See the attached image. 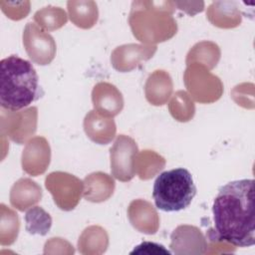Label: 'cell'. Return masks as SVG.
Wrapping results in <instances>:
<instances>
[{"mask_svg": "<svg viewBox=\"0 0 255 255\" xmlns=\"http://www.w3.org/2000/svg\"><path fill=\"white\" fill-rule=\"evenodd\" d=\"M208 21L218 28L231 29L240 25L242 16L234 1H215L212 2L207 10Z\"/></svg>", "mask_w": 255, "mask_h": 255, "instance_id": "obj_19", "label": "cell"}, {"mask_svg": "<svg viewBox=\"0 0 255 255\" xmlns=\"http://www.w3.org/2000/svg\"><path fill=\"white\" fill-rule=\"evenodd\" d=\"M23 45L28 57L35 64L48 65L56 56L57 47L54 38L32 22L27 23L24 28Z\"/></svg>", "mask_w": 255, "mask_h": 255, "instance_id": "obj_9", "label": "cell"}, {"mask_svg": "<svg viewBox=\"0 0 255 255\" xmlns=\"http://www.w3.org/2000/svg\"><path fill=\"white\" fill-rule=\"evenodd\" d=\"M42 198V188L28 177L18 179L10 189V203L19 211H25L37 204Z\"/></svg>", "mask_w": 255, "mask_h": 255, "instance_id": "obj_17", "label": "cell"}, {"mask_svg": "<svg viewBox=\"0 0 255 255\" xmlns=\"http://www.w3.org/2000/svg\"><path fill=\"white\" fill-rule=\"evenodd\" d=\"M183 82L192 100L200 104H211L218 101L223 94L221 80L209 70L197 63L187 65Z\"/></svg>", "mask_w": 255, "mask_h": 255, "instance_id": "obj_5", "label": "cell"}, {"mask_svg": "<svg viewBox=\"0 0 255 255\" xmlns=\"http://www.w3.org/2000/svg\"><path fill=\"white\" fill-rule=\"evenodd\" d=\"M83 126L87 136L98 144L110 143L117 133V126L113 118L102 116L95 110L86 115Z\"/></svg>", "mask_w": 255, "mask_h": 255, "instance_id": "obj_15", "label": "cell"}, {"mask_svg": "<svg viewBox=\"0 0 255 255\" xmlns=\"http://www.w3.org/2000/svg\"><path fill=\"white\" fill-rule=\"evenodd\" d=\"M92 102L96 112L108 118H114L124 109V98L119 89L111 83L100 82L92 91Z\"/></svg>", "mask_w": 255, "mask_h": 255, "instance_id": "obj_13", "label": "cell"}, {"mask_svg": "<svg viewBox=\"0 0 255 255\" xmlns=\"http://www.w3.org/2000/svg\"><path fill=\"white\" fill-rule=\"evenodd\" d=\"M83 196L86 200L100 203L108 200L114 193L116 183L112 175L96 171L85 177Z\"/></svg>", "mask_w": 255, "mask_h": 255, "instance_id": "obj_18", "label": "cell"}, {"mask_svg": "<svg viewBox=\"0 0 255 255\" xmlns=\"http://www.w3.org/2000/svg\"><path fill=\"white\" fill-rule=\"evenodd\" d=\"M37 123L38 109L36 107L20 111L1 110V134L18 144H23L32 138L37 130Z\"/></svg>", "mask_w": 255, "mask_h": 255, "instance_id": "obj_6", "label": "cell"}, {"mask_svg": "<svg viewBox=\"0 0 255 255\" xmlns=\"http://www.w3.org/2000/svg\"><path fill=\"white\" fill-rule=\"evenodd\" d=\"M0 6L2 12L12 20H21L25 18L30 12V2L21 1V2H7L0 1Z\"/></svg>", "mask_w": 255, "mask_h": 255, "instance_id": "obj_28", "label": "cell"}, {"mask_svg": "<svg viewBox=\"0 0 255 255\" xmlns=\"http://www.w3.org/2000/svg\"><path fill=\"white\" fill-rule=\"evenodd\" d=\"M45 186L55 204L64 211H71L78 205L84 190V182L80 178L64 171L49 173L45 178Z\"/></svg>", "mask_w": 255, "mask_h": 255, "instance_id": "obj_7", "label": "cell"}, {"mask_svg": "<svg viewBox=\"0 0 255 255\" xmlns=\"http://www.w3.org/2000/svg\"><path fill=\"white\" fill-rule=\"evenodd\" d=\"M167 254L169 255L171 252H169L167 249H165L162 245L156 244L149 241H144L141 244L137 245L130 254Z\"/></svg>", "mask_w": 255, "mask_h": 255, "instance_id": "obj_30", "label": "cell"}, {"mask_svg": "<svg viewBox=\"0 0 255 255\" xmlns=\"http://www.w3.org/2000/svg\"><path fill=\"white\" fill-rule=\"evenodd\" d=\"M71 22L81 29L94 27L99 18L97 3L92 0H71L67 2Z\"/></svg>", "mask_w": 255, "mask_h": 255, "instance_id": "obj_21", "label": "cell"}, {"mask_svg": "<svg viewBox=\"0 0 255 255\" xmlns=\"http://www.w3.org/2000/svg\"><path fill=\"white\" fill-rule=\"evenodd\" d=\"M172 91V79L164 70H155L152 72L144 85L145 99L152 106L165 105L170 99Z\"/></svg>", "mask_w": 255, "mask_h": 255, "instance_id": "obj_16", "label": "cell"}, {"mask_svg": "<svg viewBox=\"0 0 255 255\" xmlns=\"http://www.w3.org/2000/svg\"><path fill=\"white\" fill-rule=\"evenodd\" d=\"M68 20L64 9L55 6H46L34 14V21L44 31H55L63 27Z\"/></svg>", "mask_w": 255, "mask_h": 255, "instance_id": "obj_25", "label": "cell"}, {"mask_svg": "<svg viewBox=\"0 0 255 255\" xmlns=\"http://www.w3.org/2000/svg\"><path fill=\"white\" fill-rule=\"evenodd\" d=\"M170 249L177 255H200L208 251V242L199 228L179 225L170 235Z\"/></svg>", "mask_w": 255, "mask_h": 255, "instance_id": "obj_10", "label": "cell"}, {"mask_svg": "<svg viewBox=\"0 0 255 255\" xmlns=\"http://www.w3.org/2000/svg\"><path fill=\"white\" fill-rule=\"evenodd\" d=\"M221 52L217 44L211 41H201L196 43L187 53L185 63L186 65L197 63L208 70L216 67L220 60Z\"/></svg>", "mask_w": 255, "mask_h": 255, "instance_id": "obj_22", "label": "cell"}, {"mask_svg": "<svg viewBox=\"0 0 255 255\" xmlns=\"http://www.w3.org/2000/svg\"><path fill=\"white\" fill-rule=\"evenodd\" d=\"M42 96L37 72L31 62L16 55L0 62V104L8 111H20Z\"/></svg>", "mask_w": 255, "mask_h": 255, "instance_id": "obj_2", "label": "cell"}, {"mask_svg": "<svg viewBox=\"0 0 255 255\" xmlns=\"http://www.w3.org/2000/svg\"><path fill=\"white\" fill-rule=\"evenodd\" d=\"M175 7L177 6L178 9L181 11L187 13L188 15H195L196 13L202 12L204 9V2L199 1V2H174Z\"/></svg>", "mask_w": 255, "mask_h": 255, "instance_id": "obj_31", "label": "cell"}, {"mask_svg": "<svg viewBox=\"0 0 255 255\" xmlns=\"http://www.w3.org/2000/svg\"><path fill=\"white\" fill-rule=\"evenodd\" d=\"M128 217L134 229L144 234H154L159 228V215L154 206L144 199H134L128 207Z\"/></svg>", "mask_w": 255, "mask_h": 255, "instance_id": "obj_14", "label": "cell"}, {"mask_svg": "<svg viewBox=\"0 0 255 255\" xmlns=\"http://www.w3.org/2000/svg\"><path fill=\"white\" fill-rule=\"evenodd\" d=\"M25 228L30 234L45 236L51 229L52 217L40 206H32L25 213Z\"/></svg>", "mask_w": 255, "mask_h": 255, "instance_id": "obj_26", "label": "cell"}, {"mask_svg": "<svg viewBox=\"0 0 255 255\" xmlns=\"http://www.w3.org/2000/svg\"><path fill=\"white\" fill-rule=\"evenodd\" d=\"M165 165L163 156L150 149L137 152L134 160L135 173L141 180H147L156 175Z\"/></svg>", "mask_w": 255, "mask_h": 255, "instance_id": "obj_23", "label": "cell"}, {"mask_svg": "<svg viewBox=\"0 0 255 255\" xmlns=\"http://www.w3.org/2000/svg\"><path fill=\"white\" fill-rule=\"evenodd\" d=\"M108 246L109 235L99 225L87 227L78 240V250L83 255H101L107 251Z\"/></svg>", "mask_w": 255, "mask_h": 255, "instance_id": "obj_20", "label": "cell"}, {"mask_svg": "<svg viewBox=\"0 0 255 255\" xmlns=\"http://www.w3.org/2000/svg\"><path fill=\"white\" fill-rule=\"evenodd\" d=\"M157 50L156 45L125 44L117 47L111 55V64L119 72H130L142 62L153 57Z\"/></svg>", "mask_w": 255, "mask_h": 255, "instance_id": "obj_11", "label": "cell"}, {"mask_svg": "<svg viewBox=\"0 0 255 255\" xmlns=\"http://www.w3.org/2000/svg\"><path fill=\"white\" fill-rule=\"evenodd\" d=\"M172 1L139 0L131 3L128 24L132 35L144 45H155L171 39L177 32Z\"/></svg>", "mask_w": 255, "mask_h": 255, "instance_id": "obj_3", "label": "cell"}, {"mask_svg": "<svg viewBox=\"0 0 255 255\" xmlns=\"http://www.w3.org/2000/svg\"><path fill=\"white\" fill-rule=\"evenodd\" d=\"M138 147L133 138L126 134L117 136L113 146L110 148L111 171L115 178L127 182L135 175L134 160Z\"/></svg>", "mask_w": 255, "mask_h": 255, "instance_id": "obj_8", "label": "cell"}, {"mask_svg": "<svg viewBox=\"0 0 255 255\" xmlns=\"http://www.w3.org/2000/svg\"><path fill=\"white\" fill-rule=\"evenodd\" d=\"M196 194L190 172L182 167L160 173L153 184L152 197L155 206L172 212L185 209Z\"/></svg>", "mask_w": 255, "mask_h": 255, "instance_id": "obj_4", "label": "cell"}, {"mask_svg": "<svg viewBox=\"0 0 255 255\" xmlns=\"http://www.w3.org/2000/svg\"><path fill=\"white\" fill-rule=\"evenodd\" d=\"M0 211V243L2 246H9L13 244L18 237L20 230L19 216L4 203H1Z\"/></svg>", "mask_w": 255, "mask_h": 255, "instance_id": "obj_24", "label": "cell"}, {"mask_svg": "<svg viewBox=\"0 0 255 255\" xmlns=\"http://www.w3.org/2000/svg\"><path fill=\"white\" fill-rule=\"evenodd\" d=\"M214 231L218 240L236 247L255 244L254 180L240 179L223 185L212 205Z\"/></svg>", "mask_w": 255, "mask_h": 255, "instance_id": "obj_1", "label": "cell"}, {"mask_svg": "<svg viewBox=\"0 0 255 255\" xmlns=\"http://www.w3.org/2000/svg\"><path fill=\"white\" fill-rule=\"evenodd\" d=\"M168 110L172 118L180 123L190 121L195 114L193 100L185 91H177L171 97Z\"/></svg>", "mask_w": 255, "mask_h": 255, "instance_id": "obj_27", "label": "cell"}, {"mask_svg": "<svg viewBox=\"0 0 255 255\" xmlns=\"http://www.w3.org/2000/svg\"><path fill=\"white\" fill-rule=\"evenodd\" d=\"M75 249L67 240L54 237L49 239L44 246V254H74Z\"/></svg>", "mask_w": 255, "mask_h": 255, "instance_id": "obj_29", "label": "cell"}, {"mask_svg": "<svg viewBox=\"0 0 255 255\" xmlns=\"http://www.w3.org/2000/svg\"><path fill=\"white\" fill-rule=\"evenodd\" d=\"M51 161V147L44 136H34L26 142L22 151L23 170L32 176L43 174Z\"/></svg>", "mask_w": 255, "mask_h": 255, "instance_id": "obj_12", "label": "cell"}]
</instances>
